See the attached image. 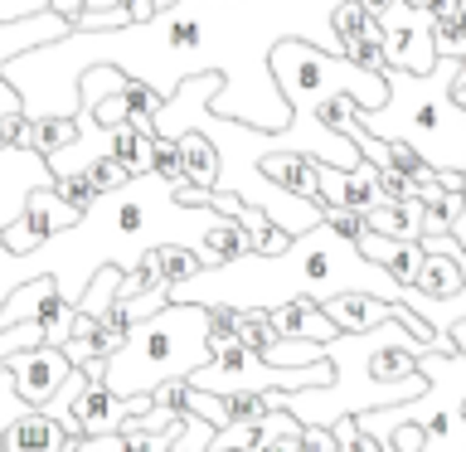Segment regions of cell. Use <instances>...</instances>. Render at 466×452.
Returning a JSON list of instances; mask_svg holds the SVG:
<instances>
[{
    "instance_id": "cell-1",
    "label": "cell",
    "mask_w": 466,
    "mask_h": 452,
    "mask_svg": "<svg viewBox=\"0 0 466 452\" xmlns=\"http://www.w3.org/2000/svg\"><path fill=\"white\" fill-rule=\"evenodd\" d=\"M335 5L345 0H180L151 25L68 29L64 39L10 58L0 73L29 117H78V78L97 64L122 68L166 98L195 73H218L224 87L209 102L218 117L282 131L291 102L277 87L272 49L282 39H306L326 54H345L330 25Z\"/></svg>"
},
{
    "instance_id": "cell-2",
    "label": "cell",
    "mask_w": 466,
    "mask_h": 452,
    "mask_svg": "<svg viewBox=\"0 0 466 452\" xmlns=\"http://www.w3.org/2000/svg\"><path fill=\"white\" fill-rule=\"evenodd\" d=\"M340 292H370L384 302H403L408 287L360 253L355 239H340L326 219L316 229L297 233L287 243V253H243L218 268H199L189 282L170 287V302H199V306H238V312H272L291 297H340Z\"/></svg>"
},
{
    "instance_id": "cell-3",
    "label": "cell",
    "mask_w": 466,
    "mask_h": 452,
    "mask_svg": "<svg viewBox=\"0 0 466 452\" xmlns=\"http://www.w3.org/2000/svg\"><path fill=\"white\" fill-rule=\"evenodd\" d=\"M461 73V58H437L428 73L389 68V102L374 112H360L364 131L379 141H408L428 156L432 170H466V112L451 98V83Z\"/></svg>"
},
{
    "instance_id": "cell-4",
    "label": "cell",
    "mask_w": 466,
    "mask_h": 452,
    "mask_svg": "<svg viewBox=\"0 0 466 452\" xmlns=\"http://www.w3.org/2000/svg\"><path fill=\"white\" fill-rule=\"evenodd\" d=\"M209 306L199 302H166L156 316L131 326L127 345L102 365L112 394L137 399V394H156L170 379H189L199 365H209Z\"/></svg>"
},
{
    "instance_id": "cell-5",
    "label": "cell",
    "mask_w": 466,
    "mask_h": 452,
    "mask_svg": "<svg viewBox=\"0 0 466 452\" xmlns=\"http://www.w3.org/2000/svg\"><path fill=\"white\" fill-rule=\"evenodd\" d=\"M73 316H78V306H73L64 292H58V282H54L49 272L29 277V282H20L5 302H0V331L20 326V321H39V326H44V341H49V345H64V341H68Z\"/></svg>"
},
{
    "instance_id": "cell-6",
    "label": "cell",
    "mask_w": 466,
    "mask_h": 452,
    "mask_svg": "<svg viewBox=\"0 0 466 452\" xmlns=\"http://www.w3.org/2000/svg\"><path fill=\"white\" fill-rule=\"evenodd\" d=\"M78 224H83V210H73L54 185H39L35 195L25 200V214L0 229V243H5V253L29 258V253H39L49 239H58V233H68Z\"/></svg>"
},
{
    "instance_id": "cell-7",
    "label": "cell",
    "mask_w": 466,
    "mask_h": 452,
    "mask_svg": "<svg viewBox=\"0 0 466 452\" xmlns=\"http://www.w3.org/2000/svg\"><path fill=\"white\" fill-rule=\"evenodd\" d=\"M432 25H437V15H432L428 5H408V0H393V5L379 15V35H384V49H389V68L428 73V68L437 64Z\"/></svg>"
},
{
    "instance_id": "cell-8",
    "label": "cell",
    "mask_w": 466,
    "mask_h": 452,
    "mask_svg": "<svg viewBox=\"0 0 466 452\" xmlns=\"http://www.w3.org/2000/svg\"><path fill=\"white\" fill-rule=\"evenodd\" d=\"M5 370L15 375V394H20L29 408H44L58 389H64V379L73 375V360L58 345H29V350H15L5 360Z\"/></svg>"
},
{
    "instance_id": "cell-9",
    "label": "cell",
    "mask_w": 466,
    "mask_h": 452,
    "mask_svg": "<svg viewBox=\"0 0 466 452\" xmlns=\"http://www.w3.org/2000/svg\"><path fill=\"white\" fill-rule=\"evenodd\" d=\"M39 185H54L49 156L29 151V146H0V229L25 214V200Z\"/></svg>"
},
{
    "instance_id": "cell-10",
    "label": "cell",
    "mask_w": 466,
    "mask_h": 452,
    "mask_svg": "<svg viewBox=\"0 0 466 452\" xmlns=\"http://www.w3.org/2000/svg\"><path fill=\"white\" fill-rule=\"evenodd\" d=\"M316 175H320V210H326V204H350V210L370 214L374 204H384V195H379V166H374V160H360L355 170H340V166L316 160Z\"/></svg>"
},
{
    "instance_id": "cell-11",
    "label": "cell",
    "mask_w": 466,
    "mask_h": 452,
    "mask_svg": "<svg viewBox=\"0 0 466 452\" xmlns=\"http://www.w3.org/2000/svg\"><path fill=\"white\" fill-rule=\"evenodd\" d=\"M355 243H360V253L370 262H379L399 287H413L418 272H422V258H428L422 253V239H384V233H374V229H364Z\"/></svg>"
},
{
    "instance_id": "cell-12",
    "label": "cell",
    "mask_w": 466,
    "mask_h": 452,
    "mask_svg": "<svg viewBox=\"0 0 466 452\" xmlns=\"http://www.w3.org/2000/svg\"><path fill=\"white\" fill-rule=\"evenodd\" d=\"M68 29H73V25H68L58 10H39V15H29V20H0V68H5L10 58L39 49V44L64 39Z\"/></svg>"
},
{
    "instance_id": "cell-13",
    "label": "cell",
    "mask_w": 466,
    "mask_h": 452,
    "mask_svg": "<svg viewBox=\"0 0 466 452\" xmlns=\"http://www.w3.org/2000/svg\"><path fill=\"white\" fill-rule=\"evenodd\" d=\"M272 331L287 335V341H335L340 326L326 316V306L311 297H291L282 306H272Z\"/></svg>"
},
{
    "instance_id": "cell-14",
    "label": "cell",
    "mask_w": 466,
    "mask_h": 452,
    "mask_svg": "<svg viewBox=\"0 0 466 452\" xmlns=\"http://www.w3.org/2000/svg\"><path fill=\"white\" fill-rule=\"evenodd\" d=\"M122 345H127V335H116L112 326H102L97 316L78 312V316H73L68 341L58 345V350H64V355H68L73 365H107V360H112Z\"/></svg>"
},
{
    "instance_id": "cell-15",
    "label": "cell",
    "mask_w": 466,
    "mask_h": 452,
    "mask_svg": "<svg viewBox=\"0 0 466 452\" xmlns=\"http://www.w3.org/2000/svg\"><path fill=\"white\" fill-rule=\"evenodd\" d=\"M68 443H73L68 428L44 408H25L5 428V452H64Z\"/></svg>"
},
{
    "instance_id": "cell-16",
    "label": "cell",
    "mask_w": 466,
    "mask_h": 452,
    "mask_svg": "<svg viewBox=\"0 0 466 452\" xmlns=\"http://www.w3.org/2000/svg\"><path fill=\"white\" fill-rule=\"evenodd\" d=\"M258 170L268 175L272 185H282L287 195L320 204V175H316V160L311 156H301V151H272V156L258 160Z\"/></svg>"
},
{
    "instance_id": "cell-17",
    "label": "cell",
    "mask_w": 466,
    "mask_h": 452,
    "mask_svg": "<svg viewBox=\"0 0 466 452\" xmlns=\"http://www.w3.org/2000/svg\"><path fill=\"white\" fill-rule=\"evenodd\" d=\"M180 146V160H185V180L189 185H204V190H218V170H224V160H218V146L204 137V131H180L175 137Z\"/></svg>"
},
{
    "instance_id": "cell-18",
    "label": "cell",
    "mask_w": 466,
    "mask_h": 452,
    "mask_svg": "<svg viewBox=\"0 0 466 452\" xmlns=\"http://www.w3.org/2000/svg\"><path fill=\"white\" fill-rule=\"evenodd\" d=\"M364 224L384 239H422V200H393V204H374L364 214Z\"/></svg>"
},
{
    "instance_id": "cell-19",
    "label": "cell",
    "mask_w": 466,
    "mask_h": 452,
    "mask_svg": "<svg viewBox=\"0 0 466 452\" xmlns=\"http://www.w3.org/2000/svg\"><path fill=\"white\" fill-rule=\"evenodd\" d=\"M428 253V248H422ZM466 282V268H461V258H451V253H428L422 258V272H418V282L413 292H422V297H432V302H447V297H457Z\"/></svg>"
},
{
    "instance_id": "cell-20",
    "label": "cell",
    "mask_w": 466,
    "mask_h": 452,
    "mask_svg": "<svg viewBox=\"0 0 466 452\" xmlns=\"http://www.w3.org/2000/svg\"><path fill=\"white\" fill-rule=\"evenodd\" d=\"M83 137V117H29V151L58 156Z\"/></svg>"
},
{
    "instance_id": "cell-21",
    "label": "cell",
    "mask_w": 466,
    "mask_h": 452,
    "mask_svg": "<svg viewBox=\"0 0 466 452\" xmlns=\"http://www.w3.org/2000/svg\"><path fill=\"white\" fill-rule=\"evenodd\" d=\"M112 156L122 160L131 175H151V156H156V131L146 127H116L112 131Z\"/></svg>"
},
{
    "instance_id": "cell-22",
    "label": "cell",
    "mask_w": 466,
    "mask_h": 452,
    "mask_svg": "<svg viewBox=\"0 0 466 452\" xmlns=\"http://www.w3.org/2000/svg\"><path fill=\"white\" fill-rule=\"evenodd\" d=\"M461 268H466V258H461ZM403 302L413 306V312L428 321L432 331H442V335H447L451 321H466V282H461L457 297H447V302H432V297H422V292H413V287H408V297H403Z\"/></svg>"
},
{
    "instance_id": "cell-23",
    "label": "cell",
    "mask_w": 466,
    "mask_h": 452,
    "mask_svg": "<svg viewBox=\"0 0 466 452\" xmlns=\"http://www.w3.org/2000/svg\"><path fill=\"white\" fill-rule=\"evenodd\" d=\"M122 98H127V122L151 131V122H156V112H160V102H166V93H156V87L141 83V78H127Z\"/></svg>"
},
{
    "instance_id": "cell-24",
    "label": "cell",
    "mask_w": 466,
    "mask_h": 452,
    "mask_svg": "<svg viewBox=\"0 0 466 452\" xmlns=\"http://www.w3.org/2000/svg\"><path fill=\"white\" fill-rule=\"evenodd\" d=\"M282 341V335L272 331V312H238V345L258 350L262 360H268V350Z\"/></svg>"
},
{
    "instance_id": "cell-25",
    "label": "cell",
    "mask_w": 466,
    "mask_h": 452,
    "mask_svg": "<svg viewBox=\"0 0 466 452\" xmlns=\"http://www.w3.org/2000/svg\"><path fill=\"white\" fill-rule=\"evenodd\" d=\"M345 58L384 78V73H389V49H384V35H379V25H374L364 39H350V44H345Z\"/></svg>"
},
{
    "instance_id": "cell-26",
    "label": "cell",
    "mask_w": 466,
    "mask_h": 452,
    "mask_svg": "<svg viewBox=\"0 0 466 452\" xmlns=\"http://www.w3.org/2000/svg\"><path fill=\"white\" fill-rule=\"evenodd\" d=\"M330 25H335V35H340V44H350V39H364L379 20L360 5V0H345V5H335V20Z\"/></svg>"
},
{
    "instance_id": "cell-27",
    "label": "cell",
    "mask_w": 466,
    "mask_h": 452,
    "mask_svg": "<svg viewBox=\"0 0 466 452\" xmlns=\"http://www.w3.org/2000/svg\"><path fill=\"white\" fill-rule=\"evenodd\" d=\"M87 180H93L97 195H116V190H122V185L131 180V170H127L112 151H107V156H97L93 166H87Z\"/></svg>"
},
{
    "instance_id": "cell-28",
    "label": "cell",
    "mask_w": 466,
    "mask_h": 452,
    "mask_svg": "<svg viewBox=\"0 0 466 452\" xmlns=\"http://www.w3.org/2000/svg\"><path fill=\"white\" fill-rule=\"evenodd\" d=\"M151 175H160L166 185H185V160H180V146H175V137H156Z\"/></svg>"
},
{
    "instance_id": "cell-29",
    "label": "cell",
    "mask_w": 466,
    "mask_h": 452,
    "mask_svg": "<svg viewBox=\"0 0 466 452\" xmlns=\"http://www.w3.org/2000/svg\"><path fill=\"white\" fill-rule=\"evenodd\" d=\"M54 190H58V195H64L68 204H73V210H93V204L102 200L97 195V190H93V180H87V170H73V175H54Z\"/></svg>"
},
{
    "instance_id": "cell-30",
    "label": "cell",
    "mask_w": 466,
    "mask_h": 452,
    "mask_svg": "<svg viewBox=\"0 0 466 452\" xmlns=\"http://www.w3.org/2000/svg\"><path fill=\"white\" fill-rule=\"evenodd\" d=\"M432 49H437V58H461L466 54V29H461L457 15H442V20L432 25Z\"/></svg>"
},
{
    "instance_id": "cell-31",
    "label": "cell",
    "mask_w": 466,
    "mask_h": 452,
    "mask_svg": "<svg viewBox=\"0 0 466 452\" xmlns=\"http://www.w3.org/2000/svg\"><path fill=\"white\" fill-rule=\"evenodd\" d=\"M228 423H258L272 414V394H224Z\"/></svg>"
},
{
    "instance_id": "cell-32",
    "label": "cell",
    "mask_w": 466,
    "mask_h": 452,
    "mask_svg": "<svg viewBox=\"0 0 466 452\" xmlns=\"http://www.w3.org/2000/svg\"><path fill=\"white\" fill-rule=\"evenodd\" d=\"M330 433H335V443H340V452H384L370 433L360 428V418H355V414L335 418V423H330Z\"/></svg>"
},
{
    "instance_id": "cell-33",
    "label": "cell",
    "mask_w": 466,
    "mask_h": 452,
    "mask_svg": "<svg viewBox=\"0 0 466 452\" xmlns=\"http://www.w3.org/2000/svg\"><path fill=\"white\" fill-rule=\"evenodd\" d=\"M214 423L209 418H185V428H180V437H175V447L170 452H209V443H214Z\"/></svg>"
},
{
    "instance_id": "cell-34",
    "label": "cell",
    "mask_w": 466,
    "mask_h": 452,
    "mask_svg": "<svg viewBox=\"0 0 466 452\" xmlns=\"http://www.w3.org/2000/svg\"><path fill=\"white\" fill-rule=\"evenodd\" d=\"M180 428H185V418L170 423V428H160V433H122V437H127L122 452H170L175 437H180Z\"/></svg>"
},
{
    "instance_id": "cell-35",
    "label": "cell",
    "mask_w": 466,
    "mask_h": 452,
    "mask_svg": "<svg viewBox=\"0 0 466 452\" xmlns=\"http://www.w3.org/2000/svg\"><path fill=\"white\" fill-rule=\"evenodd\" d=\"M25 408H29V404L20 399V394H15V375L0 370V452H5V428L25 414Z\"/></svg>"
},
{
    "instance_id": "cell-36",
    "label": "cell",
    "mask_w": 466,
    "mask_h": 452,
    "mask_svg": "<svg viewBox=\"0 0 466 452\" xmlns=\"http://www.w3.org/2000/svg\"><path fill=\"white\" fill-rule=\"evenodd\" d=\"M320 219H326V224L340 233V239H360V233L370 229V224H364V214L350 210V204H326V210H320Z\"/></svg>"
},
{
    "instance_id": "cell-37",
    "label": "cell",
    "mask_w": 466,
    "mask_h": 452,
    "mask_svg": "<svg viewBox=\"0 0 466 452\" xmlns=\"http://www.w3.org/2000/svg\"><path fill=\"white\" fill-rule=\"evenodd\" d=\"M379 195H384V204L413 200V180H408V175H399L393 166H379Z\"/></svg>"
},
{
    "instance_id": "cell-38",
    "label": "cell",
    "mask_w": 466,
    "mask_h": 452,
    "mask_svg": "<svg viewBox=\"0 0 466 452\" xmlns=\"http://www.w3.org/2000/svg\"><path fill=\"white\" fill-rule=\"evenodd\" d=\"M195 414H199V418H209L214 428H228V404H224V394L195 389Z\"/></svg>"
},
{
    "instance_id": "cell-39",
    "label": "cell",
    "mask_w": 466,
    "mask_h": 452,
    "mask_svg": "<svg viewBox=\"0 0 466 452\" xmlns=\"http://www.w3.org/2000/svg\"><path fill=\"white\" fill-rule=\"evenodd\" d=\"M0 146H29V112L0 117Z\"/></svg>"
},
{
    "instance_id": "cell-40",
    "label": "cell",
    "mask_w": 466,
    "mask_h": 452,
    "mask_svg": "<svg viewBox=\"0 0 466 452\" xmlns=\"http://www.w3.org/2000/svg\"><path fill=\"white\" fill-rule=\"evenodd\" d=\"M301 433H306V423H301V428H287V433H272L268 443L253 447V452H311V447L301 443Z\"/></svg>"
},
{
    "instance_id": "cell-41",
    "label": "cell",
    "mask_w": 466,
    "mask_h": 452,
    "mask_svg": "<svg viewBox=\"0 0 466 452\" xmlns=\"http://www.w3.org/2000/svg\"><path fill=\"white\" fill-rule=\"evenodd\" d=\"M39 10H49V0H0V20H29Z\"/></svg>"
},
{
    "instance_id": "cell-42",
    "label": "cell",
    "mask_w": 466,
    "mask_h": 452,
    "mask_svg": "<svg viewBox=\"0 0 466 452\" xmlns=\"http://www.w3.org/2000/svg\"><path fill=\"white\" fill-rule=\"evenodd\" d=\"M122 5L131 10V25H151V20H156V10H151V0H122Z\"/></svg>"
},
{
    "instance_id": "cell-43",
    "label": "cell",
    "mask_w": 466,
    "mask_h": 452,
    "mask_svg": "<svg viewBox=\"0 0 466 452\" xmlns=\"http://www.w3.org/2000/svg\"><path fill=\"white\" fill-rule=\"evenodd\" d=\"M49 10H58L73 25V20H78V10H83V0H49Z\"/></svg>"
},
{
    "instance_id": "cell-44",
    "label": "cell",
    "mask_w": 466,
    "mask_h": 452,
    "mask_svg": "<svg viewBox=\"0 0 466 452\" xmlns=\"http://www.w3.org/2000/svg\"><path fill=\"white\" fill-rule=\"evenodd\" d=\"M102 10H122V0H83L78 15H102ZM73 25H78V20H73Z\"/></svg>"
},
{
    "instance_id": "cell-45",
    "label": "cell",
    "mask_w": 466,
    "mask_h": 452,
    "mask_svg": "<svg viewBox=\"0 0 466 452\" xmlns=\"http://www.w3.org/2000/svg\"><path fill=\"white\" fill-rule=\"evenodd\" d=\"M447 335H451V345H457V355H466V321H451Z\"/></svg>"
},
{
    "instance_id": "cell-46",
    "label": "cell",
    "mask_w": 466,
    "mask_h": 452,
    "mask_svg": "<svg viewBox=\"0 0 466 452\" xmlns=\"http://www.w3.org/2000/svg\"><path fill=\"white\" fill-rule=\"evenodd\" d=\"M175 5H180V0H151V10H156V15H166V10H175Z\"/></svg>"
},
{
    "instance_id": "cell-47",
    "label": "cell",
    "mask_w": 466,
    "mask_h": 452,
    "mask_svg": "<svg viewBox=\"0 0 466 452\" xmlns=\"http://www.w3.org/2000/svg\"><path fill=\"white\" fill-rule=\"evenodd\" d=\"M457 20H461V29H466V0H461V5H457Z\"/></svg>"
},
{
    "instance_id": "cell-48",
    "label": "cell",
    "mask_w": 466,
    "mask_h": 452,
    "mask_svg": "<svg viewBox=\"0 0 466 452\" xmlns=\"http://www.w3.org/2000/svg\"><path fill=\"white\" fill-rule=\"evenodd\" d=\"M461 180H466V170H461Z\"/></svg>"
}]
</instances>
